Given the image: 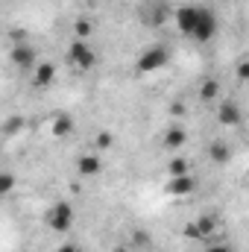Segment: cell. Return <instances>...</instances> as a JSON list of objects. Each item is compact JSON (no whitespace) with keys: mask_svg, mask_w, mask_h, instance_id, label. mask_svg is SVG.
Listing matches in <instances>:
<instances>
[{"mask_svg":"<svg viewBox=\"0 0 249 252\" xmlns=\"http://www.w3.org/2000/svg\"><path fill=\"white\" fill-rule=\"evenodd\" d=\"M170 62V47L167 44H153L147 50H141V56L135 59V70L138 73H156Z\"/></svg>","mask_w":249,"mask_h":252,"instance_id":"obj_1","label":"cell"},{"mask_svg":"<svg viewBox=\"0 0 249 252\" xmlns=\"http://www.w3.org/2000/svg\"><path fill=\"white\" fill-rule=\"evenodd\" d=\"M73 220H76V211H73V205L70 202H56V205H50V211L44 214V223H47V229L50 232H56V235H64L70 226H73Z\"/></svg>","mask_w":249,"mask_h":252,"instance_id":"obj_2","label":"cell"},{"mask_svg":"<svg viewBox=\"0 0 249 252\" xmlns=\"http://www.w3.org/2000/svg\"><path fill=\"white\" fill-rule=\"evenodd\" d=\"M67 62L73 64L76 70H91V67L97 64V50H94L88 41L73 38L70 47H67Z\"/></svg>","mask_w":249,"mask_h":252,"instance_id":"obj_3","label":"cell"},{"mask_svg":"<svg viewBox=\"0 0 249 252\" xmlns=\"http://www.w3.org/2000/svg\"><path fill=\"white\" fill-rule=\"evenodd\" d=\"M138 15H141V21H144L147 27H161V24L173 15V9H170L167 0H144L141 9H138Z\"/></svg>","mask_w":249,"mask_h":252,"instance_id":"obj_4","label":"cell"},{"mask_svg":"<svg viewBox=\"0 0 249 252\" xmlns=\"http://www.w3.org/2000/svg\"><path fill=\"white\" fill-rule=\"evenodd\" d=\"M214 35H217V15H214L208 6H199V15H196V24H193L190 38L199 41V44H205V41H211Z\"/></svg>","mask_w":249,"mask_h":252,"instance_id":"obj_5","label":"cell"},{"mask_svg":"<svg viewBox=\"0 0 249 252\" xmlns=\"http://www.w3.org/2000/svg\"><path fill=\"white\" fill-rule=\"evenodd\" d=\"M9 59H12L15 67H21V70H32L38 64V50L30 41H15L12 50H9Z\"/></svg>","mask_w":249,"mask_h":252,"instance_id":"obj_6","label":"cell"},{"mask_svg":"<svg viewBox=\"0 0 249 252\" xmlns=\"http://www.w3.org/2000/svg\"><path fill=\"white\" fill-rule=\"evenodd\" d=\"M196 15H199V6H193V3H185V6H179V9H173V21H176V30L190 38V32H193V24H196Z\"/></svg>","mask_w":249,"mask_h":252,"instance_id":"obj_7","label":"cell"},{"mask_svg":"<svg viewBox=\"0 0 249 252\" xmlns=\"http://www.w3.org/2000/svg\"><path fill=\"white\" fill-rule=\"evenodd\" d=\"M187 144V132L182 124H170L164 129V138H161V147L167 150V153H179L182 147Z\"/></svg>","mask_w":249,"mask_h":252,"instance_id":"obj_8","label":"cell"},{"mask_svg":"<svg viewBox=\"0 0 249 252\" xmlns=\"http://www.w3.org/2000/svg\"><path fill=\"white\" fill-rule=\"evenodd\" d=\"M214 232H217V217H211V214L196 217V220L187 226V238H196V241H208Z\"/></svg>","mask_w":249,"mask_h":252,"instance_id":"obj_9","label":"cell"},{"mask_svg":"<svg viewBox=\"0 0 249 252\" xmlns=\"http://www.w3.org/2000/svg\"><path fill=\"white\" fill-rule=\"evenodd\" d=\"M217 121L223 126H241L244 112H241V106L235 100H223V103H217Z\"/></svg>","mask_w":249,"mask_h":252,"instance_id":"obj_10","label":"cell"},{"mask_svg":"<svg viewBox=\"0 0 249 252\" xmlns=\"http://www.w3.org/2000/svg\"><path fill=\"white\" fill-rule=\"evenodd\" d=\"M76 173H79V176H88V179L100 176V173H103V158H100L97 153L79 156V158H76Z\"/></svg>","mask_w":249,"mask_h":252,"instance_id":"obj_11","label":"cell"},{"mask_svg":"<svg viewBox=\"0 0 249 252\" xmlns=\"http://www.w3.org/2000/svg\"><path fill=\"white\" fill-rule=\"evenodd\" d=\"M167 196H190L193 190H196V179L190 176V173H185V176H170V182H167Z\"/></svg>","mask_w":249,"mask_h":252,"instance_id":"obj_12","label":"cell"},{"mask_svg":"<svg viewBox=\"0 0 249 252\" xmlns=\"http://www.w3.org/2000/svg\"><path fill=\"white\" fill-rule=\"evenodd\" d=\"M56 82V64L53 62H38L32 67V88H50Z\"/></svg>","mask_w":249,"mask_h":252,"instance_id":"obj_13","label":"cell"},{"mask_svg":"<svg viewBox=\"0 0 249 252\" xmlns=\"http://www.w3.org/2000/svg\"><path fill=\"white\" fill-rule=\"evenodd\" d=\"M73 126H76L73 124V118H70L67 112H59V115L53 118V124H50V132H53L56 138H67V135L73 132Z\"/></svg>","mask_w":249,"mask_h":252,"instance_id":"obj_14","label":"cell"},{"mask_svg":"<svg viewBox=\"0 0 249 252\" xmlns=\"http://www.w3.org/2000/svg\"><path fill=\"white\" fill-rule=\"evenodd\" d=\"M208 156H211L214 164H226V161H232V147H229L226 141H211Z\"/></svg>","mask_w":249,"mask_h":252,"instance_id":"obj_15","label":"cell"},{"mask_svg":"<svg viewBox=\"0 0 249 252\" xmlns=\"http://www.w3.org/2000/svg\"><path fill=\"white\" fill-rule=\"evenodd\" d=\"M91 35H94V21H91V18H76V21H73V38L88 41Z\"/></svg>","mask_w":249,"mask_h":252,"instance_id":"obj_16","label":"cell"},{"mask_svg":"<svg viewBox=\"0 0 249 252\" xmlns=\"http://www.w3.org/2000/svg\"><path fill=\"white\" fill-rule=\"evenodd\" d=\"M217 94H220V82H217V79H202V85H199V100H202V103H211V100H217Z\"/></svg>","mask_w":249,"mask_h":252,"instance_id":"obj_17","label":"cell"},{"mask_svg":"<svg viewBox=\"0 0 249 252\" xmlns=\"http://www.w3.org/2000/svg\"><path fill=\"white\" fill-rule=\"evenodd\" d=\"M185 173H190V161L182 156H173L167 164V176H185Z\"/></svg>","mask_w":249,"mask_h":252,"instance_id":"obj_18","label":"cell"},{"mask_svg":"<svg viewBox=\"0 0 249 252\" xmlns=\"http://www.w3.org/2000/svg\"><path fill=\"white\" fill-rule=\"evenodd\" d=\"M18 185V179H15V173H9V170H0V196H9L12 190Z\"/></svg>","mask_w":249,"mask_h":252,"instance_id":"obj_19","label":"cell"},{"mask_svg":"<svg viewBox=\"0 0 249 252\" xmlns=\"http://www.w3.org/2000/svg\"><path fill=\"white\" fill-rule=\"evenodd\" d=\"M94 147H97L100 153H106V150H112V147H115V135H112L109 129H103V132H97V138H94Z\"/></svg>","mask_w":249,"mask_h":252,"instance_id":"obj_20","label":"cell"},{"mask_svg":"<svg viewBox=\"0 0 249 252\" xmlns=\"http://www.w3.org/2000/svg\"><path fill=\"white\" fill-rule=\"evenodd\" d=\"M24 129V118L21 115H15V118H6L3 121V135H18Z\"/></svg>","mask_w":249,"mask_h":252,"instance_id":"obj_21","label":"cell"},{"mask_svg":"<svg viewBox=\"0 0 249 252\" xmlns=\"http://www.w3.org/2000/svg\"><path fill=\"white\" fill-rule=\"evenodd\" d=\"M147 244H150V235H147V232H135V235H132V247H141V250H144Z\"/></svg>","mask_w":249,"mask_h":252,"instance_id":"obj_22","label":"cell"},{"mask_svg":"<svg viewBox=\"0 0 249 252\" xmlns=\"http://www.w3.org/2000/svg\"><path fill=\"white\" fill-rule=\"evenodd\" d=\"M247 79H249V62L241 59V64H238V82H247Z\"/></svg>","mask_w":249,"mask_h":252,"instance_id":"obj_23","label":"cell"},{"mask_svg":"<svg viewBox=\"0 0 249 252\" xmlns=\"http://www.w3.org/2000/svg\"><path fill=\"white\" fill-rule=\"evenodd\" d=\"M170 115H173V118H182V115H185V106H182V103H173V106H170Z\"/></svg>","mask_w":249,"mask_h":252,"instance_id":"obj_24","label":"cell"},{"mask_svg":"<svg viewBox=\"0 0 249 252\" xmlns=\"http://www.w3.org/2000/svg\"><path fill=\"white\" fill-rule=\"evenodd\" d=\"M202 252H232V247H226V244H214V247H208V250Z\"/></svg>","mask_w":249,"mask_h":252,"instance_id":"obj_25","label":"cell"},{"mask_svg":"<svg viewBox=\"0 0 249 252\" xmlns=\"http://www.w3.org/2000/svg\"><path fill=\"white\" fill-rule=\"evenodd\" d=\"M56 252H82V250H79L76 244H62V247H59Z\"/></svg>","mask_w":249,"mask_h":252,"instance_id":"obj_26","label":"cell"},{"mask_svg":"<svg viewBox=\"0 0 249 252\" xmlns=\"http://www.w3.org/2000/svg\"><path fill=\"white\" fill-rule=\"evenodd\" d=\"M91 3H100V0H91Z\"/></svg>","mask_w":249,"mask_h":252,"instance_id":"obj_27","label":"cell"}]
</instances>
